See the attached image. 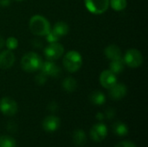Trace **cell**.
Returning <instances> with one entry per match:
<instances>
[{
	"label": "cell",
	"mask_w": 148,
	"mask_h": 147,
	"mask_svg": "<svg viewBox=\"0 0 148 147\" xmlns=\"http://www.w3.org/2000/svg\"><path fill=\"white\" fill-rule=\"evenodd\" d=\"M29 28L33 35L39 36H45L51 29L48 19L41 15H35L29 19Z\"/></svg>",
	"instance_id": "obj_1"
},
{
	"label": "cell",
	"mask_w": 148,
	"mask_h": 147,
	"mask_svg": "<svg viewBox=\"0 0 148 147\" xmlns=\"http://www.w3.org/2000/svg\"><path fill=\"white\" fill-rule=\"evenodd\" d=\"M43 61L42 57L36 52H28L23 55L20 65L23 71L27 73H34L40 70Z\"/></svg>",
	"instance_id": "obj_2"
},
{
	"label": "cell",
	"mask_w": 148,
	"mask_h": 147,
	"mask_svg": "<svg viewBox=\"0 0 148 147\" xmlns=\"http://www.w3.org/2000/svg\"><path fill=\"white\" fill-rule=\"evenodd\" d=\"M82 56L75 50H70L65 54L62 59L64 68L69 73L77 72L82 66Z\"/></svg>",
	"instance_id": "obj_3"
},
{
	"label": "cell",
	"mask_w": 148,
	"mask_h": 147,
	"mask_svg": "<svg viewBox=\"0 0 148 147\" xmlns=\"http://www.w3.org/2000/svg\"><path fill=\"white\" fill-rule=\"evenodd\" d=\"M125 65L132 68H139L142 65L144 58L141 52L136 49H129L122 57Z\"/></svg>",
	"instance_id": "obj_4"
},
{
	"label": "cell",
	"mask_w": 148,
	"mask_h": 147,
	"mask_svg": "<svg viewBox=\"0 0 148 147\" xmlns=\"http://www.w3.org/2000/svg\"><path fill=\"white\" fill-rule=\"evenodd\" d=\"M84 3L87 10L95 15L105 13L109 7V0H84Z\"/></svg>",
	"instance_id": "obj_5"
},
{
	"label": "cell",
	"mask_w": 148,
	"mask_h": 147,
	"mask_svg": "<svg viewBox=\"0 0 148 147\" xmlns=\"http://www.w3.org/2000/svg\"><path fill=\"white\" fill-rule=\"evenodd\" d=\"M43 53L47 60L56 61L62 56V55L64 54V48L58 42H52L49 43V45L44 49Z\"/></svg>",
	"instance_id": "obj_6"
},
{
	"label": "cell",
	"mask_w": 148,
	"mask_h": 147,
	"mask_svg": "<svg viewBox=\"0 0 148 147\" xmlns=\"http://www.w3.org/2000/svg\"><path fill=\"white\" fill-rule=\"evenodd\" d=\"M17 103L10 97H3L0 100V112L6 116H13L17 113Z\"/></svg>",
	"instance_id": "obj_7"
},
{
	"label": "cell",
	"mask_w": 148,
	"mask_h": 147,
	"mask_svg": "<svg viewBox=\"0 0 148 147\" xmlns=\"http://www.w3.org/2000/svg\"><path fill=\"white\" fill-rule=\"evenodd\" d=\"M40 72L42 73L43 75H45L47 77L56 78V77H59L61 75L62 69L53 61L48 60V61L42 62L41 68H40Z\"/></svg>",
	"instance_id": "obj_8"
},
{
	"label": "cell",
	"mask_w": 148,
	"mask_h": 147,
	"mask_svg": "<svg viewBox=\"0 0 148 147\" xmlns=\"http://www.w3.org/2000/svg\"><path fill=\"white\" fill-rule=\"evenodd\" d=\"M99 81H100L101 85L104 88L109 89L115 83H117V77H116V75L114 74L113 72H111L109 69H108V70L106 69L101 72Z\"/></svg>",
	"instance_id": "obj_9"
},
{
	"label": "cell",
	"mask_w": 148,
	"mask_h": 147,
	"mask_svg": "<svg viewBox=\"0 0 148 147\" xmlns=\"http://www.w3.org/2000/svg\"><path fill=\"white\" fill-rule=\"evenodd\" d=\"M108 134V128L102 123L95 124L90 130V136L95 142L102 141Z\"/></svg>",
	"instance_id": "obj_10"
},
{
	"label": "cell",
	"mask_w": 148,
	"mask_h": 147,
	"mask_svg": "<svg viewBox=\"0 0 148 147\" xmlns=\"http://www.w3.org/2000/svg\"><path fill=\"white\" fill-rule=\"evenodd\" d=\"M15 55L11 50L6 49L0 52V68L8 69L15 63Z\"/></svg>",
	"instance_id": "obj_11"
},
{
	"label": "cell",
	"mask_w": 148,
	"mask_h": 147,
	"mask_svg": "<svg viewBox=\"0 0 148 147\" xmlns=\"http://www.w3.org/2000/svg\"><path fill=\"white\" fill-rule=\"evenodd\" d=\"M127 93V88L123 83H115L112 88H109V96L112 100L120 101L123 99Z\"/></svg>",
	"instance_id": "obj_12"
},
{
	"label": "cell",
	"mask_w": 148,
	"mask_h": 147,
	"mask_svg": "<svg viewBox=\"0 0 148 147\" xmlns=\"http://www.w3.org/2000/svg\"><path fill=\"white\" fill-rule=\"evenodd\" d=\"M60 126V119L54 115L47 116L42 121V127L47 132H55Z\"/></svg>",
	"instance_id": "obj_13"
},
{
	"label": "cell",
	"mask_w": 148,
	"mask_h": 147,
	"mask_svg": "<svg viewBox=\"0 0 148 147\" xmlns=\"http://www.w3.org/2000/svg\"><path fill=\"white\" fill-rule=\"evenodd\" d=\"M104 55L110 61L118 60V59L122 58L121 50L120 47L115 44H110L108 47H106L104 49Z\"/></svg>",
	"instance_id": "obj_14"
},
{
	"label": "cell",
	"mask_w": 148,
	"mask_h": 147,
	"mask_svg": "<svg viewBox=\"0 0 148 147\" xmlns=\"http://www.w3.org/2000/svg\"><path fill=\"white\" fill-rule=\"evenodd\" d=\"M51 31L61 39L62 37L68 35V33L69 31V27L67 23H65L63 21H59L54 24L53 28L51 29Z\"/></svg>",
	"instance_id": "obj_15"
},
{
	"label": "cell",
	"mask_w": 148,
	"mask_h": 147,
	"mask_svg": "<svg viewBox=\"0 0 148 147\" xmlns=\"http://www.w3.org/2000/svg\"><path fill=\"white\" fill-rule=\"evenodd\" d=\"M62 87L63 90H65L66 92L73 93L77 88V81H75V78H73L71 76H68L62 81Z\"/></svg>",
	"instance_id": "obj_16"
},
{
	"label": "cell",
	"mask_w": 148,
	"mask_h": 147,
	"mask_svg": "<svg viewBox=\"0 0 148 147\" xmlns=\"http://www.w3.org/2000/svg\"><path fill=\"white\" fill-rule=\"evenodd\" d=\"M125 69V63L123 59L113 60L109 64V70L115 75H119L122 73Z\"/></svg>",
	"instance_id": "obj_17"
},
{
	"label": "cell",
	"mask_w": 148,
	"mask_h": 147,
	"mask_svg": "<svg viewBox=\"0 0 148 147\" xmlns=\"http://www.w3.org/2000/svg\"><path fill=\"white\" fill-rule=\"evenodd\" d=\"M89 100H90L91 103H93L94 105L101 106L106 101V96L102 92L96 90V91L91 93V94L89 95Z\"/></svg>",
	"instance_id": "obj_18"
},
{
	"label": "cell",
	"mask_w": 148,
	"mask_h": 147,
	"mask_svg": "<svg viewBox=\"0 0 148 147\" xmlns=\"http://www.w3.org/2000/svg\"><path fill=\"white\" fill-rule=\"evenodd\" d=\"M73 139L74 142L76 146H84L86 141H87V138H86V134L82 130H76L74 134H73Z\"/></svg>",
	"instance_id": "obj_19"
},
{
	"label": "cell",
	"mask_w": 148,
	"mask_h": 147,
	"mask_svg": "<svg viewBox=\"0 0 148 147\" xmlns=\"http://www.w3.org/2000/svg\"><path fill=\"white\" fill-rule=\"evenodd\" d=\"M113 131L114 132V133L118 136H126L128 133V128L127 126L122 123V122H116L113 125Z\"/></svg>",
	"instance_id": "obj_20"
},
{
	"label": "cell",
	"mask_w": 148,
	"mask_h": 147,
	"mask_svg": "<svg viewBox=\"0 0 148 147\" xmlns=\"http://www.w3.org/2000/svg\"><path fill=\"white\" fill-rule=\"evenodd\" d=\"M109 6L115 11L124 10L127 6V0H109Z\"/></svg>",
	"instance_id": "obj_21"
},
{
	"label": "cell",
	"mask_w": 148,
	"mask_h": 147,
	"mask_svg": "<svg viewBox=\"0 0 148 147\" xmlns=\"http://www.w3.org/2000/svg\"><path fill=\"white\" fill-rule=\"evenodd\" d=\"M16 140L7 135L0 136V147H16Z\"/></svg>",
	"instance_id": "obj_22"
},
{
	"label": "cell",
	"mask_w": 148,
	"mask_h": 147,
	"mask_svg": "<svg viewBox=\"0 0 148 147\" xmlns=\"http://www.w3.org/2000/svg\"><path fill=\"white\" fill-rule=\"evenodd\" d=\"M5 47L9 50H14L18 47V40L14 36H10L5 40Z\"/></svg>",
	"instance_id": "obj_23"
},
{
	"label": "cell",
	"mask_w": 148,
	"mask_h": 147,
	"mask_svg": "<svg viewBox=\"0 0 148 147\" xmlns=\"http://www.w3.org/2000/svg\"><path fill=\"white\" fill-rule=\"evenodd\" d=\"M45 36H46V40H47V42H48L49 43L56 42H58V41L60 40V38H59L56 34H54V33L51 31V29H50V31H49Z\"/></svg>",
	"instance_id": "obj_24"
},
{
	"label": "cell",
	"mask_w": 148,
	"mask_h": 147,
	"mask_svg": "<svg viewBox=\"0 0 148 147\" xmlns=\"http://www.w3.org/2000/svg\"><path fill=\"white\" fill-rule=\"evenodd\" d=\"M47 80H48V77L45 75H43L42 73H41V72L35 78V81H36V82L38 85H43V84H45L46 81H47Z\"/></svg>",
	"instance_id": "obj_25"
},
{
	"label": "cell",
	"mask_w": 148,
	"mask_h": 147,
	"mask_svg": "<svg viewBox=\"0 0 148 147\" xmlns=\"http://www.w3.org/2000/svg\"><path fill=\"white\" fill-rule=\"evenodd\" d=\"M104 115H105V117H107L108 120H111V119H113V118L115 116V110H114V108H112V107H109V108H108V109L106 110Z\"/></svg>",
	"instance_id": "obj_26"
},
{
	"label": "cell",
	"mask_w": 148,
	"mask_h": 147,
	"mask_svg": "<svg viewBox=\"0 0 148 147\" xmlns=\"http://www.w3.org/2000/svg\"><path fill=\"white\" fill-rule=\"evenodd\" d=\"M115 147H136L134 143H132L131 141H122L120 142L119 144L116 145Z\"/></svg>",
	"instance_id": "obj_27"
},
{
	"label": "cell",
	"mask_w": 148,
	"mask_h": 147,
	"mask_svg": "<svg viewBox=\"0 0 148 147\" xmlns=\"http://www.w3.org/2000/svg\"><path fill=\"white\" fill-rule=\"evenodd\" d=\"M58 108V106L56 102H51L48 105V110L51 112H56Z\"/></svg>",
	"instance_id": "obj_28"
},
{
	"label": "cell",
	"mask_w": 148,
	"mask_h": 147,
	"mask_svg": "<svg viewBox=\"0 0 148 147\" xmlns=\"http://www.w3.org/2000/svg\"><path fill=\"white\" fill-rule=\"evenodd\" d=\"M7 128H8V131H10V132H15V131L16 130V126L14 123H12V122H10V123L8 124V126H7Z\"/></svg>",
	"instance_id": "obj_29"
},
{
	"label": "cell",
	"mask_w": 148,
	"mask_h": 147,
	"mask_svg": "<svg viewBox=\"0 0 148 147\" xmlns=\"http://www.w3.org/2000/svg\"><path fill=\"white\" fill-rule=\"evenodd\" d=\"M10 3V0H0V6L6 7Z\"/></svg>",
	"instance_id": "obj_30"
},
{
	"label": "cell",
	"mask_w": 148,
	"mask_h": 147,
	"mask_svg": "<svg viewBox=\"0 0 148 147\" xmlns=\"http://www.w3.org/2000/svg\"><path fill=\"white\" fill-rule=\"evenodd\" d=\"M104 118H105V115H104V113H98L96 114V119H97L98 120H100V121L103 120Z\"/></svg>",
	"instance_id": "obj_31"
},
{
	"label": "cell",
	"mask_w": 148,
	"mask_h": 147,
	"mask_svg": "<svg viewBox=\"0 0 148 147\" xmlns=\"http://www.w3.org/2000/svg\"><path fill=\"white\" fill-rule=\"evenodd\" d=\"M5 46V40L4 38L0 35V49H2Z\"/></svg>",
	"instance_id": "obj_32"
},
{
	"label": "cell",
	"mask_w": 148,
	"mask_h": 147,
	"mask_svg": "<svg viewBox=\"0 0 148 147\" xmlns=\"http://www.w3.org/2000/svg\"><path fill=\"white\" fill-rule=\"evenodd\" d=\"M16 1H18V2H21V1H23V0H16Z\"/></svg>",
	"instance_id": "obj_33"
}]
</instances>
